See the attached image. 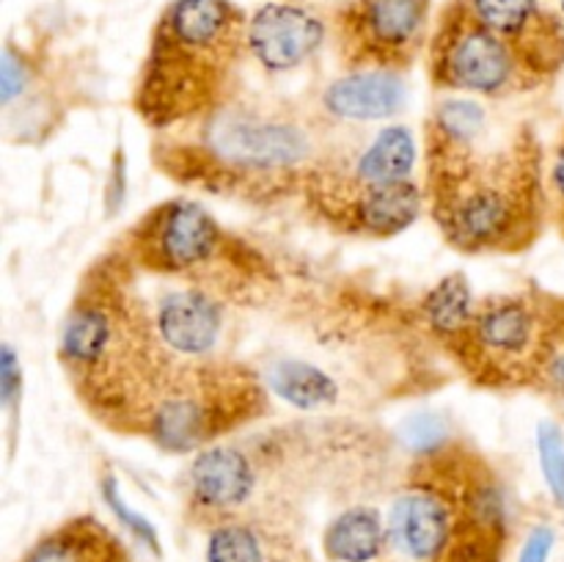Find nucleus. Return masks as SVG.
Wrapping results in <instances>:
<instances>
[{
    "mask_svg": "<svg viewBox=\"0 0 564 562\" xmlns=\"http://www.w3.org/2000/svg\"><path fill=\"white\" fill-rule=\"evenodd\" d=\"M196 141H163L154 160L185 185L237 196H281L317 169V147L301 121L262 105L226 102L191 121Z\"/></svg>",
    "mask_w": 564,
    "mask_h": 562,
    "instance_id": "4",
    "label": "nucleus"
},
{
    "mask_svg": "<svg viewBox=\"0 0 564 562\" xmlns=\"http://www.w3.org/2000/svg\"><path fill=\"white\" fill-rule=\"evenodd\" d=\"M477 303L468 290L466 275H446L427 298H424V320L430 331L444 342L446 347L466 334L471 325Z\"/></svg>",
    "mask_w": 564,
    "mask_h": 562,
    "instance_id": "21",
    "label": "nucleus"
},
{
    "mask_svg": "<svg viewBox=\"0 0 564 562\" xmlns=\"http://www.w3.org/2000/svg\"><path fill=\"white\" fill-rule=\"evenodd\" d=\"M248 22L231 0H174L154 28L135 110L154 130L185 127L229 102L248 50Z\"/></svg>",
    "mask_w": 564,
    "mask_h": 562,
    "instance_id": "5",
    "label": "nucleus"
},
{
    "mask_svg": "<svg viewBox=\"0 0 564 562\" xmlns=\"http://www.w3.org/2000/svg\"><path fill=\"white\" fill-rule=\"evenodd\" d=\"M264 408L268 397L251 369L176 361L149 413L147 435L169 452H193Z\"/></svg>",
    "mask_w": 564,
    "mask_h": 562,
    "instance_id": "6",
    "label": "nucleus"
},
{
    "mask_svg": "<svg viewBox=\"0 0 564 562\" xmlns=\"http://www.w3.org/2000/svg\"><path fill=\"white\" fill-rule=\"evenodd\" d=\"M549 207L556 215L560 226L564 229V136L560 138L554 149V160H551L549 171Z\"/></svg>",
    "mask_w": 564,
    "mask_h": 562,
    "instance_id": "28",
    "label": "nucleus"
},
{
    "mask_svg": "<svg viewBox=\"0 0 564 562\" xmlns=\"http://www.w3.org/2000/svg\"><path fill=\"white\" fill-rule=\"evenodd\" d=\"M413 165H416L413 132L408 127H386L345 174L361 185H394L411 180Z\"/></svg>",
    "mask_w": 564,
    "mask_h": 562,
    "instance_id": "20",
    "label": "nucleus"
},
{
    "mask_svg": "<svg viewBox=\"0 0 564 562\" xmlns=\"http://www.w3.org/2000/svg\"><path fill=\"white\" fill-rule=\"evenodd\" d=\"M389 523L372 507H350L328 523L323 549L330 562H375L389 545Z\"/></svg>",
    "mask_w": 564,
    "mask_h": 562,
    "instance_id": "19",
    "label": "nucleus"
},
{
    "mask_svg": "<svg viewBox=\"0 0 564 562\" xmlns=\"http://www.w3.org/2000/svg\"><path fill=\"white\" fill-rule=\"evenodd\" d=\"M268 386L297 408H323L336 400V383L306 361H281L268 372Z\"/></svg>",
    "mask_w": 564,
    "mask_h": 562,
    "instance_id": "23",
    "label": "nucleus"
},
{
    "mask_svg": "<svg viewBox=\"0 0 564 562\" xmlns=\"http://www.w3.org/2000/svg\"><path fill=\"white\" fill-rule=\"evenodd\" d=\"M534 389H543L549 395L564 397V303L560 301L556 306L554 325H551L549 347H545V358L540 364L538 386Z\"/></svg>",
    "mask_w": 564,
    "mask_h": 562,
    "instance_id": "26",
    "label": "nucleus"
},
{
    "mask_svg": "<svg viewBox=\"0 0 564 562\" xmlns=\"http://www.w3.org/2000/svg\"><path fill=\"white\" fill-rule=\"evenodd\" d=\"M427 198L446 240L466 253L521 251L549 213L543 152L529 130L510 147H427Z\"/></svg>",
    "mask_w": 564,
    "mask_h": 562,
    "instance_id": "2",
    "label": "nucleus"
},
{
    "mask_svg": "<svg viewBox=\"0 0 564 562\" xmlns=\"http://www.w3.org/2000/svg\"><path fill=\"white\" fill-rule=\"evenodd\" d=\"M538 450H540V466H543L545 483H549L556 505L564 510V435L554 422L540 424Z\"/></svg>",
    "mask_w": 564,
    "mask_h": 562,
    "instance_id": "24",
    "label": "nucleus"
},
{
    "mask_svg": "<svg viewBox=\"0 0 564 562\" xmlns=\"http://www.w3.org/2000/svg\"><path fill=\"white\" fill-rule=\"evenodd\" d=\"M105 499H108L110 510L116 512V518H119V521L124 523V527L130 529V532L135 534V538L141 540V543H147L149 549L158 551V554H160V540H158V532H154V527H152V523L147 521V518L138 516L135 510H130V507L124 505V499H121V494H119V485H116V479H113V477L105 479Z\"/></svg>",
    "mask_w": 564,
    "mask_h": 562,
    "instance_id": "27",
    "label": "nucleus"
},
{
    "mask_svg": "<svg viewBox=\"0 0 564 562\" xmlns=\"http://www.w3.org/2000/svg\"><path fill=\"white\" fill-rule=\"evenodd\" d=\"M427 0H356L339 14V50L347 66L391 69L411 64L422 44Z\"/></svg>",
    "mask_w": 564,
    "mask_h": 562,
    "instance_id": "10",
    "label": "nucleus"
},
{
    "mask_svg": "<svg viewBox=\"0 0 564 562\" xmlns=\"http://www.w3.org/2000/svg\"><path fill=\"white\" fill-rule=\"evenodd\" d=\"M562 11H564V0H562Z\"/></svg>",
    "mask_w": 564,
    "mask_h": 562,
    "instance_id": "32",
    "label": "nucleus"
},
{
    "mask_svg": "<svg viewBox=\"0 0 564 562\" xmlns=\"http://www.w3.org/2000/svg\"><path fill=\"white\" fill-rule=\"evenodd\" d=\"M400 435L416 455H430V452L444 450L452 441L446 422L435 417V413H413V417H408L402 422Z\"/></svg>",
    "mask_w": 564,
    "mask_h": 562,
    "instance_id": "25",
    "label": "nucleus"
},
{
    "mask_svg": "<svg viewBox=\"0 0 564 562\" xmlns=\"http://www.w3.org/2000/svg\"><path fill=\"white\" fill-rule=\"evenodd\" d=\"M482 25L499 33L516 53L532 86L549 80L564 64V25L538 0H466Z\"/></svg>",
    "mask_w": 564,
    "mask_h": 562,
    "instance_id": "12",
    "label": "nucleus"
},
{
    "mask_svg": "<svg viewBox=\"0 0 564 562\" xmlns=\"http://www.w3.org/2000/svg\"><path fill=\"white\" fill-rule=\"evenodd\" d=\"M0 391H3V406L11 408L22 391V372L20 361H17L11 345L3 347V358H0Z\"/></svg>",
    "mask_w": 564,
    "mask_h": 562,
    "instance_id": "29",
    "label": "nucleus"
},
{
    "mask_svg": "<svg viewBox=\"0 0 564 562\" xmlns=\"http://www.w3.org/2000/svg\"><path fill=\"white\" fill-rule=\"evenodd\" d=\"M22 86H25V66L9 47L3 55V105H9L22 91Z\"/></svg>",
    "mask_w": 564,
    "mask_h": 562,
    "instance_id": "31",
    "label": "nucleus"
},
{
    "mask_svg": "<svg viewBox=\"0 0 564 562\" xmlns=\"http://www.w3.org/2000/svg\"><path fill=\"white\" fill-rule=\"evenodd\" d=\"M207 562H297V549L286 534L264 523L231 521L215 523L204 549Z\"/></svg>",
    "mask_w": 564,
    "mask_h": 562,
    "instance_id": "18",
    "label": "nucleus"
},
{
    "mask_svg": "<svg viewBox=\"0 0 564 562\" xmlns=\"http://www.w3.org/2000/svg\"><path fill=\"white\" fill-rule=\"evenodd\" d=\"M554 298L510 295L479 303L471 325L449 345L457 361L479 386L523 389L538 386L540 364L554 325Z\"/></svg>",
    "mask_w": 564,
    "mask_h": 562,
    "instance_id": "7",
    "label": "nucleus"
},
{
    "mask_svg": "<svg viewBox=\"0 0 564 562\" xmlns=\"http://www.w3.org/2000/svg\"><path fill=\"white\" fill-rule=\"evenodd\" d=\"M121 268L124 259L110 257L86 275L66 312L58 353L94 417L121 433H147L174 358Z\"/></svg>",
    "mask_w": 564,
    "mask_h": 562,
    "instance_id": "1",
    "label": "nucleus"
},
{
    "mask_svg": "<svg viewBox=\"0 0 564 562\" xmlns=\"http://www.w3.org/2000/svg\"><path fill=\"white\" fill-rule=\"evenodd\" d=\"M154 328L171 353L202 358L218 345L220 328H224V306L207 287H182L158 303Z\"/></svg>",
    "mask_w": 564,
    "mask_h": 562,
    "instance_id": "15",
    "label": "nucleus"
},
{
    "mask_svg": "<svg viewBox=\"0 0 564 562\" xmlns=\"http://www.w3.org/2000/svg\"><path fill=\"white\" fill-rule=\"evenodd\" d=\"M389 540L411 562H501L507 499L482 455L449 444L419 455L389 512Z\"/></svg>",
    "mask_w": 564,
    "mask_h": 562,
    "instance_id": "3",
    "label": "nucleus"
},
{
    "mask_svg": "<svg viewBox=\"0 0 564 562\" xmlns=\"http://www.w3.org/2000/svg\"><path fill=\"white\" fill-rule=\"evenodd\" d=\"M303 196L314 213L334 229L364 237H397L416 224L424 193L413 180L394 185H361L345 171L312 169Z\"/></svg>",
    "mask_w": 564,
    "mask_h": 562,
    "instance_id": "9",
    "label": "nucleus"
},
{
    "mask_svg": "<svg viewBox=\"0 0 564 562\" xmlns=\"http://www.w3.org/2000/svg\"><path fill=\"white\" fill-rule=\"evenodd\" d=\"M191 507L213 523L231 521L251 501L257 472L251 457L235 446H209L196 455L187 472Z\"/></svg>",
    "mask_w": 564,
    "mask_h": 562,
    "instance_id": "14",
    "label": "nucleus"
},
{
    "mask_svg": "<svg viewBox=\"0 0 564 562\" xmlns=\"http://www.w3.org/2000/svg\"><path fill=\"white\" fill-rule=\"evenodd\" d=\"M405 102V83L391 69H358L330 83L323 108L345 121L389 119Z\"/></svg>",
    "mask_w": 564,
    "mask_h": 562,
    "instance_id": "16",
    "label": "nucleus"
},
{
    "mask_svg": "<svg viewBox=\"0 0 564 562\" xmlns=\"http://www.w3.org/2000/svg\"><path fill=\"white\" fill-rule=\"evenodd\" d=\"M248 53L270 72H286L312 58L325 42V22L290 3L262 6L248 20Z\"/></svg>",
    "mask_w": 564,
    "mask_h": 562,
    "instance_id": "13",
    "label": "nucleus"
},
{
    "mask_svg": "<svg viewBox=\"0 0 564 562\" xmlns=\"http://www.w3.org/2000/svg\"><path fill=\"white\" fill-rule=\"evenodd\" d=\"M430 77L435 86L505 97L532 86L510 44L474 17L466 0L444 9L430 42Z\"/></svg>",
    "mask_w": 564,
    "mask_h": 562,
    "instance_id": "8",
    "label": "nucleus"
},
{
    "mask_svg": "<svg viewBox=\"0 0 564 562\" xmlns=\"http://www.w3.org/2000/svg\"><path fill=\"white\" fill-rule=\"evenodd\" d=\"M224 231L191 198L160 204L130 231V262L163 275H187L213 262Z\"/></svg>",
    "mask_w": 564,
    "mask_h": 562,
    "instance_id": "11",
    "label": "nucleus"
},
{
    "mask_svg": "<svg viewBox=\"0 0 564 562\" xmlns=\"http://www.w3.org/2000/svg\"><path fill=\"white\" fill-rule=\"evenodd\" d=\"M22 562H127V551L105 523L80 516L36 540Z\"/></svg>",
    "mask_w": 564,
    "mask_h": 562,
    "instance_id": "17",
    "label": "nucleus"
},
{
    "mask_svg": "<svg viewBox=\"0 0 564 562\" xmlns=\"http://www.w3.org/2000/svg\"><path fill=\"white\" fill-rule=\"evenodd\" d=\"M488 114L474 99H449L438 105L424 130V147H474L482 138Z\"/></svg>",
    "mask_w": 564,
    "mask_h": 562,
    "instance_id": "22",
    "label": "nucleus"
},
{
    "mask_svg": "<svg viewBox=\"0 0 564 562\" xmlns=\"http://www.w3.org/2000/svg\"><path fill=\"white\" fill-rule=\"evenodd\" d=\"M554 543H556L554 529L538 527L532 534H529L527 543H523L518 562H549L551 551H554Z\"/></svg>",
    "mask_w": 564,
    "mask_h": 562,
    "instance_id": "30",
    "label": "nucleus"
}]
</instances>
